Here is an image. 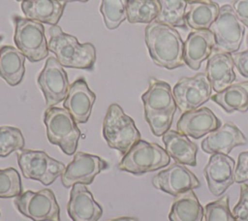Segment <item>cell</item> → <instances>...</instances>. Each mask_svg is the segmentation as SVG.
Instances as JSON below:
<instances>
[{
	"instance_id": "8",
	"label": "cell",
	"mask_w": 248,
	"mask_h": 221,
	"mask_svg": "<svg viewBox=\"0 0 248 221\" xmlns=\"http://www.w3.org/2000/svg\"><path fill=\"white\" fill-rule=\"evenodd\" d=\"M16 209L33 221H60V207L50 189L27 190L15 198Z\"/></svg>"
},
{
	"instance_id": "2",
	"label": "cell",
	"mask_w": 248,
	"mask_h": 221,
	"mask_svg": "<svg viewBox=\"0 0 248 221\" xmlns=\"http://www.w3.org/2000/svg\"><path fill=\"white\" fill-rule=\"evenodd\" d=\"M47 47L63 67L90 71L94 68L95 47L90 43L79 44L77 37L64 33L58 25H52L49 28Z\"/></svg>"
},
{
	"instance_id": "9",
	"label": "cell",
	"mask_w": 248,
	"mask_h": 221,
	"mask_svg": "<svg viewBox=\"0 0 248 221\" xmlns=\"http://www.w3.org/2000/svg\"><path fill=\"white\" fill-rule=\"evenodd\" d=\"M209 30L214 34L216 51L232 54L239 49L244 35V25L231 5L226 4L220 7L218 17Z\"/></svg>"
},
{
	"instance_id": "16",
	"label": "cell",
	"mask_w": 248,
	"mask_h": 221,
	"mask_svg": "<svg viewBox=\"0 0 248 221\" xmlns=\"http://www.w3.org/2000/svg\"><path fill=\"white\" fill-rule=\"evenodd\" d=\"M221 126V121L208 108L183 112L176 123L177 131L194 139H200Z\"/></svg>"
},
{
	"instance_id": "44",
	"label": "cell",
	"mask_w": 248,
	"mask_h": 221,
	"mask_svg": "<svg viewBox=\"0 0 248 221\" xmlns=\"http://www.w3.org/2000/svg\"><path fill=\"white\" fill-rule=\"evenodd\" d=\"M247 45H248V37H247Z\"/></svg>"
},
{
	"instance_id": "33",
	"label": "cell",
	"mask_w": 248,
	"mask_h": 221,
	"mask_svg": "<svg viewBox=\"0 0 248 221\" xmlns=\"http://www.w3.org/2000/svg\"><path fill=\"white\" fill-rule=\"evenodd\" d=\"M204 221H235L229 205V196L208 203L204 206Z\"/></svg>"
},
{
	"instance_id": "25",
	"label": "cell",
	"mask_w": 248,
	"mask_h": 221,
	"mask_svg": "<svg viewBox=\"0 0 248 221\" xmlns=\"http://www.w3.org/2000/svg\"><path fill=\"white\" fill-rule=\"evenodd\" d=\"M210 99L226 112H246L248 110V81L232 83L224 90L212 95Z\"/></svg>"
},
{
	"instance_id": "1",
	"label": "cell",
	"mask_w": 248,
	"mask_h": 221,
	"mask_svg": "<svg viewBox=\"0 0 248 221\" xmlns=\"http://www.w3.org/2000/svg\"><path fill=\"white\" fill-rule=\"evenodd\" d=\"M144 36L149 55L156 65L168 70L185 65L184 43L174 27L154 20L145 27Z\"/></svg>"
},
{
	"instance_id": "22",
	"label": "cell",
	"mask_w": 248,
	"mask_h": 221,
	"mask_svg": "<svg viewBox=\"0 0 248 221\" xmlns=\"http://www.w3.org/2000/svg\"><path fill=\"white\" fill-rule=\"evenodd\" d=\"M141 100L144 112H161L177 109L170 85L154 78L149 79V86L141 95Z\"/></svg>"
},
{
	"instance_id": "39",
	"label": "cell",
	"mask_w": 248,
	"mask_h": 221,
	"mask_svg": "<svg viewBox=\"0 0 248 221\" xmlns=\"http://www.w3.org/2000/svg\"><path fill=\"white\" fill-rule=\"evenodd\" d=\"M110 221H139V220L134 217H118V218L112 219Z\"/></svg>"
},
{
	"instance_id": "26",
	"label": "cell",
	"mask_w": 248,
	"mask_h": 221,
	"mask_svg": "<svg viewBox=\"0 0 248 221\" xmlns=\"http://www.w3.org/2000/svg\"><path fill=\"white\" fill-rule=\"evenodd\" d=\"M204 210L194 190H189L175 197L170 211V221H202Z\"/></svg>"
},
{
	"instance_id": "32",
	"label": "cell",
	"mask_w": 248,
	"mask_h": 221,
	"mask_svg": "<svg viewBox=\"0 0 248 221\" xmlns=\"http://www.w3.org/2000/svg\"><path fill=\"white\" fill-rule=\"evenodd\" d=\"M21 192L22 185L18 172L14 168L0 170V198H16Z\"/></svg>"
},
{
	"instance_id": "41",
	"label": "cell",
	"mask_w": 248,
	"mask_h": 221,
	"mask_svg": "<svg viewBox=\"0 0 248 221\" xmlns=\"http://www.w3.org/2000/svg\"><path fill=\"white\" fill-rule=\"evenodd\" d=\"M64 2H74V1H79V2H87L88 0H63Z\"/></svg>"
},
{
	"instance_id": "30",
	"label": "cell",
	"mask_w": 248,
	"mask_h": 221,
	"mask_svg": "<svg viewBox=\"0 0 248 221\" xmlns=\"http://www.w3.org/2000/svg\"><path fill=\"white\" fill-rule=\"evenodd\" d=\"M128 0H102L100 12L108 29L117 28L127 18Z\"/></svg>"
},
{
	"instance_id": "28",
	"label": "cell",
	"mask_w": 248,
	"mask_h": 221,
	"mask_svg": "<svg viewBox=\"0 0 248 221\" xmlns=\"http://www.w3.org/2000/svg\"><path fill=\"white\" fill-rule=\"evenodd\" d=\"M160 11L155 20L171 27L187 29L185 11L188 3L186 0H157Z\"/></svg>"
},
{
	"instance_id": "24",
	"label": "cell",
	"mask_w": 248,
	"mask_h": 221,
	"mask_svg": "<svg viewBox=\"0 0 248 221\" xmlns=\"http://www.w3.org/2000/svg\"><path fill=\"white\" fill-rule=\"evenodd\" d=\"M25 55L15 47L0 48V77L11 86L19 84L25 73Z\"/></svg>"
},
{
	"instance_id": "12",
	"label": "cell",
	"mask_w": 248,
	"mask_h": 221,
	"mask_svg": "<svg viewBox=\"0 0 248 221\" xmlns=\"http://www.w3.org/2000/svg\"><path fill=\"white\" fill-rule=\"evenodd\" d=\"M108 167V163L97 155L78 152L61 174L62 184L66 188L76 183L91 184L95 176Z\"/></svg>"
},
{
	"instance_id": "27",
	"label": "cell",
	"mask_w": 248,
	"mask_h": 221,
	"mask_svg": "<svg viewBox=\"0 0 248 221\" xmlns=\"http://www.w3.org/2000/svg\"><path fill=\"white\" fill-rule=\"evenodd\" d=\"M220 7L215 2L190 4L185 15L187 26L194 30L209 29L218 17Z\"/></svg>"
},
{
	"instance_id": "17",
	"label": "cell",
	"mask_w": 248,
	"mask_h": 221,
	"mask_svg": "<svg viewBox=\"0 0 248 221\" xmlns=\"http://www.w3.org/2000/svg\"><path fill=\"white\" fill-rule=\"evenodd\" d=\"M67 211L73 221H98L103 214V208L91 192L80 183L72 186Z\"/></svg>"
},
{
	"instance_id": "19",
	"label": "cell",
	"mask_w": 248,
	"mask_h": 221,
	"mask_svg": "<svg viewBox=\"0 0 248 221\" xmlns=\"http://www.w3.org/2000/svg\"><path fill=\"white\" fill-rule=\"evenodd\" d=\"M246 142L247 139L239 128L232 122H227L202 140V149L210 154L222 153L228 155L232 148Z\"/></svg>"
},
{
	"instance_id": "37",
	"label": "cell",
	"mask_w": 248,
	"mask_h": 221,
	"mask_svg": "<svg viewBox=\"0 0 248 221\" xmlns=\"http://www.w3.org/2000/svg\"><path fill=\"white\" fill-rule=\"evenodd\" d=\"M233 64L242 77L248 78V49L232 53Z\"/></svg>"
},
{
	"instance_id": "29",
	"label": "cell",
	"mask_w": 248,
	"mask_h": 221,
	"mask_svg": "<svg viewBox=\"0 0 248 221\" xmlns=\"http://www.w3.org/2000/svg\"><path fill=\"white\" fill-rule=\"evenodd\" d=\"M160 7L156 0H128L127 19L130 23H147L154 21Z\"/></svg>"
},
{
	"instance_id": "13",
	"label": "cell",
	"mask_w": 248,
	"mask_h": 221,
	"mask_svg": "<svg viewBox=\"0 0 248 221\" xmlns=\"http://www.w3.org/2000/svg\"><path fill=\"white\" fill-rule=\"evenodd\" d=\"M152 184L155 188L173 197L201 186L198 177L185 166L176 162L154 175Z\"/></svg>"
},
{
	"instance_id": "15",
	"label": "cell",
	"mask_w": 248,
	"mask_h": 221,
	"mask_svg": "<svg viewBox=\"0 0 248 221\" xmlns=\"http://www.w3.org/2000/svg\"><path fill=\"white\" fill-rule=\"evenodd\" d=\"M95 100L96 95L88 87L84 78H78L70 84L63 107L72 114L77 124H82L89 119Z\"/></svg>"
},
{
	"instance_id": "43",
	"label": "cell",
	"mask_w": 248,
	"mask_h": 221,
	"mask_svg": "<svg viewBox=\"0 0 248 221\" xmlns=\"http://www.w3.org/2000/svg\"><path fill=\"white\" fill-rule=\"evenodd\" d=\"M16 1H18V2H19V1H24V0H16Z\"/></svg>"
},
{
	"instance_id": "20",
	"label": "cell",
	"mask_w": 248,
	"mask_h": 221,
	"mask_svg": "<svg viewBox=\"0 0 248 221\" xmlns=\"http://www.w3.org/2000/svg\"><path fill=\"white\" fill-rule=\"evenodd\" d=\"M233 65L232 54L228 52L216 51L208 57L205 74L216 93L224 90L235 80Z\"/></svg>"
},
{
	"instance_id": "3",
	"label": "cell",
	"mask_w": 248,
	"mask_h": 221,
	"mask_svg": "<svg viewBox=\"0 0 248 221\" xmlns=\"http://www.w3.org/2000/svg\"><path fill=\"white\" fill-rule=\"evenodd\" d=\"M103 136L110 148L125 155L140 140L134 120L117 104H111L103 122Z\"/></svg>"
},
{
	"instance_id": "42",
	"label": "cell",
	"mask_w": 248,
	"mask_h": 221,
	"mask_svg": "<svg viewBox=\"0 0 248 221\" xmlns=\"http://www.w3.org/2000/svg\"><path fill=\"white\" fill-rule=\"evenodd\" d=\"M2 39H3V37L0 35V43H1V41H2Z\"/></svg>"
},
{
	"instance_id": "40",
	"label": "cell",
	"mask_w": 248,
	"mask_h": 221,
	"mask_svg": "<svg viewBox=\"0 0 248 221\" xmlns=\"http://www.w3.org/2000/svg\"><path fill=\"white\" fill-rule=\"evenodd\" d=\"M188 4H194V3H210L211 0H186Z\"/></svg>"
},
{
	"instance_id": "38",
	"label": "cell",
	"mask_w": 248,
	"mask_h": 221,
	"mask_svg": "<svg viewBox=\"0 0 248 221\" xmlns=\"http://www.w3.org/2000/svg\"><path fill=\"white\" fill-rule=\"evenodd\" d=\"M232 7L238 19L248 27V0H234Z\"/></svg>"
},
{
	"instance_id": "36",
	"label": "cell",
	"mask_w": 248,
	"mask_h": 221,
	"mask_svg": "<svg viewBox=\"0 0 248 221\" xmlns=\"http://www.w3.org/2000/svg\"><path fill=\"white\" fill-rule=\"evenodd\" d=\"M234 178L237 183L248 181V151L239 153L237 165L234 169Z\"/></svg>"
},
{
	"instance_id": "35",
	"label": "cell",
	"mask_w": 248,
	"mask_h": 221,
	"mask_svg": "<svg viewBox=\"0 0 248 221\" xmlns=\"http://www.w3.org/2000/svg\"><path fill=\"white\" fill-rule=\"evenodd\" d=\"M232 214L235 221H248V184H242L237 204L233 207Z\"/></svg>"
},
{
	"instance_id": "21",
	"label": "cell",
	"mask_w": 248,
	"mask_h": 221,
	"mask_svg": "<svg viewBox=\"0 0 248 221\" xmlns=\"http://www.w3.org/2000/svg\"><path fill=\"white\" fill-rule=\"evenodd\" d=\"M166 151L176 163L182 165L197 166L198 146L188 136L179 133L178 131L169 130L162 136Z\"/></svg>"
},
{
	"instance_id": "18",
	"label": "cell",
	"mask_w": 248,
	"mask_h": 221,
	"mask_svg": "<svg viewBox=\"0 0 248 221\" xmlns=\"http://www.w3.org/2000/svg\"><path fill=\"white\" fill-rule=\"evenodd\" d=\"M215 47V38L211 30H193L183 46L185 64L192 70H199L202 63L211 55Z\"/></svg>"
},
{
	"instance_id": "31",
	"label": "cell",
	"mask_w": 248,
	"mask_h": 221,
	"mask_svg": "<svg viewBox=\"0 0 248 221\" xmlns=\"http://www.w3.org/2000/svg\"><path fill=\"white\" fill-rule=\"evenodd\" d=\"M25 144L21 131L13 126H0V157L4 158L12 152L23 149Z\"/></svg>"
},
{
	"instance_id": "34",
	"label": "cell",
	"mask_w": 248,
	"mask_h": 221,
	"mask_svg": "<svg viewBox=\"0 0 248 221\" xmlns=\"http://www.w3.org/2000/svg\"><path fill=\"white\" fill-rule=\"evenodd\" d=\"M175 111L176 110L161 112H144V118L154 136H163L170 130Z\"/></svg>"
},
{
	"instance_id": "4",
	"label": "cell",
	"mask_w": 248,
	"mask_h": 221,
	"mask_svg": "<svg viewBox=\"0 0 248 221\" xmlns=\"http://www.w3.org/2000/svg\"><path fill=\"white\" fill-rule=\"evenodd\" d=\"M44 123L47 140L58 145L67 155H73L78 147L80 131L72 114L64 108L50 107L45 111Z\"/></svg>"
},
{
	"instance_id": "10",
	"label": "cell",
	"mask_w": 248,
	"mask_h": 221,
	"mask_svg": "<svg viewBox=\"0 0 248 221\" xmlns=\"http://www.w3.org/2000/svg\"><path fill=\"white\" fill-rule=\"evenodd\" d=\"M212 87L205 73H199L191 78H182L172 89L178 110L183 113L197 110L211 97Z\"/></svg>"
},
{
	"instance_id": "6",
	"label": "cell",
	"mask_w": 248,
	"mask_h": 221,
	"mask_svg": "<svg viewBox=\"0 0 248 221\" xmlns=\"http://www.w3.org/2000/svg\"><path fill=\"white\" fill-rule=\"evenodd\" d=\"M15 43L30 62H39L48 54L44 25L27 17L14 16Z\"/></svg>"
},
{
	"instance_id": "5",
	"label": "cell",
	"mask_w": 248,
	"mask_h": 221,
	"mask_svg": "<svg viewBox=\"0 0 248 221\" xmlns=\"http://www.w3.org/2000/svg\"><path fill=\"white\" fill-rule=\"evenodd\" d=\"M170 162V157L162 146L155 142L140 140L123 155L118 169L140 175L166 167Z\"/></svg>"
},
{
	"instance_id": "14",
	"label": "cell",
	"mask_w": 248,
	"mask_h": 221,
	"mask_svg": "<svg viewBox=\"0 0 248 221\" xmlns=\"http://www.w3.org/2000/svg\"><path fill=\"white\" fill-rule=\"evenodd\" d=\"M234 160L222 153H213L203 169L207 187L214 196L222 195L234 181Z\"/></svg>"
},
{
	"instance_id": "23",
	"label": "cell",
	"mask_w": 248,
	"mask_h": 221,
	"mask_svg": "<svg viewBox=\"0 0 248 221\" xmlns=\"http://www.w3.org/2000/svg\"><path fill=\"white\" fill-rule=\"evenodd\" d=\"M64 3L60 0H24L21 10L27 18L39 22L56 25L64 12Z\"/></svg>"
},
{
	"instance_id": "7",
	"label": "cell",
	"mask_w": 248,
	"mask_h": 221,
	"mask_svg": "<svg viewBox=\"0 0 248 221\" xmlns=\"http://www.w3.org/2000/svg\"><path fill=\"white\" fill-rule=\"evenodd\" d=\"M17 164L26 178L49 185L62 174L65 165L48 156L43 150L21 149L16 153Z\"/></svg>"
},
{
	"instance_id": "11",
	"label": "cell",
	"mask_w": 248,
	"mask_h": 221,
	"mask_svg": "<svg viewBox=\"0 0 248 221\" xmlns=\"http://www.w3.org/2000/svg\"><path fill=\"white\" fill-rule=\"evenodd\" d=\"M38 85L48 108L60 103L67 97L70 87L68 76L56 57L50 56L46 59L45 67L38 77Z\"/></svg>"
}]
</instances>
